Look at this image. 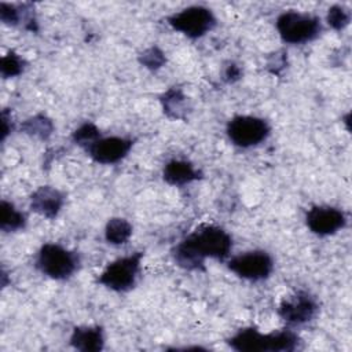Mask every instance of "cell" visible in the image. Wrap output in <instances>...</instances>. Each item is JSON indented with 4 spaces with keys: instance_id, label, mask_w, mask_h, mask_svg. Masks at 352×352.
Returning a JSON list of instances; mask_svg holds the SVG:
<instances>
[{
    "instance_id": "obj_24",
    "label": "cell",
    "mask_w": 352,
    "mask_h": 352,
    "mask_svg": "<svg viewBox=\"0 0 352 352\" xmlns=\"http://www.w3.org/2000/svg\"><path fill=\"white\" fill-rule=\"evenodd\" d=\"M8 121H10V118L7 117V113L6 111H3V140L6 139V136L11 132V128H8Z\"/></svg>"
},
{
    "instance_id": "obj_9",
    "label": "cell",
    "mask_w": 352,
    "mask_h": 352,
    "mask_svg": "<svg viewBox=\"0 0 352 352\" xmlns=\"http://www.w3.org/2000/svg\"><path fill=\"white\" fill-rule=\"evenodd\" d=\"M318 309L315 297L307 292H297L280 302L278 315L289 324H304L314 319Z\"/></svg>"
},
{
    "instance_id": "obj_10",
    "label": "cell",
    "mask_w": 352,
    "mask_h": 352,
    "mask_svg": "<svg viewBox=\"0 0 352 352\" xmlns=\"http://www.w3.org/2000/svg\"><path fill=\"white\" fill-rule=\"evenodd\" d=\"M133 142L126 138L109 136L99 138L92 144H89L85 151L87 154L99 164L110 165L121 161L131 151Z\"/></svg>"
},
{
    "instance_id": "obj_22",
    "label": "cell",
    "mask_w": 352,
    "mask_h": 352,
    "mask_svg": "<svg viewBox=\"0 0 352 352\" xmlns=\"http://www.w3.org/2000/svg\"><path fill=\"white\" fill-rule=\"evenodd\" d=\"M326 19H327V23L333 29L341 30L345 26H348L349 21H351V14L344 6H333L329 8Z\"/></svg>"
},
{
    "instance_id": "obj_21",
    "label": "cell",
    "mask_w": 352,
    "mask_h": 352,
    "mask_svg": "<svg viewBox=\"0 0 352 352\" xmlns=\"http://www.w3.org/2000/svg\"><path fill=\"white\" fill-rule=\"evenodd\" d=\"M139 62L150 70H157L164 66V63L166 62V58H165V54L158 47H150L139 55Z\"/></svg>"
},
{
    "instance_id": "obj_2",
    "label": "cell",
    "mask_w": 352,
    "mask_h": 352,
    "mask_svg": "<svg viewBox=\"0 0 352 352\" xmlns=\"http://www.w3.org/2000/svg\"><path fill=\"white\" fill-rule=\"evenodd\" d=\"M227 342L239 352H289L297 349L300 338L290 329L263 334L256 327H245L238 330Z\"/></svg>"
},
{
    "instance_id": "obj_13",
    "label": "cell",
    "mask_w": 352,
    "mask_h": 352,
    "mask_svg": "<svg viewBox=\"0 0 352 352\" xmlns=\"http://www.w3.org/2000/svg\"><path fill=\"white\" fill-rule=\"evenodd\" d=\"M70 345L81 352H98L103 349L104 336L99 326L76 327L70 336Z\"/></svg>"
},
{
    "instance_id": "obj_4",
    "label": "cell",
    "mask_w": 352,
    "mask_h": 352,
    "mask_svg": "<svg viewBox=\"0 0 352 352\" xmlns=\"http://www.w3.org/2000/svg\"><path fill=\"white\" fill-rule=\"evenodd\" d=\"M276 30L285 43L302 44L316 38L320 34L322 25L319 18L292 10L276 18Z\"/></svg>"
},
{
    "instance_id": "obj_7",
    "label": "cell",
    "mask_w": 352,
    "mask_h": 352,
    "mask_svg": "<svg viewBox=\"0 0 352 352\" xmlns=\"http://www.w3.org/2000/svg\"><path fill=\"white\" fill-rule=\"evenodd\" d=\"M172 29L186 34L190 38H198L206 34L216 25L213 12L202 6L187 7L168 18Z\"/></svg>"
},
{
    "instance_id": "obj_16",
    "label": "cell",
    "mask_w": 352,
    "mask_h": 352,
    "mask_svg": "<svg viewBox=\"0 0 352 352\" xmlns=\"http://www.w3.org/2000/svg\"><path fill=\"white\" fill-rule=\"evenodd\" d=\"M132 235V226L128 220L113 217L107 221L104 228V238L111 245H122L128 242Z\"/></svg>"
},
{
    "instance_id": "obj_1",
    "label": "cell",
    "mask_w": 352,
    "mask_h": 352,
    "mask_svg": "<svg viewBox=\"0 0 352 352\" xmlns=\"http://www.w3.org/2000/svg\"><path fill=\"white\" fill-rule=\"evenodd\" d=\"M232 249L231 235L219 226L202 224L172 250L175 263L187 271H204L205 258L226 260Z\"/></svg>"
},
{
    "instance_id": "obj_23",
    "label": "cell",
    "mask_w": 352,
    "mask_h": 352,
    "mask_svg": "<svg viewBox=\"0 0 352 352\" xmlns=\"http://www.w3.org/2000/svg\"><path fill=\"white\" fill-rule=\"evenodd\" d=\"M221 76H223V80L226 82H235V81H238L241 78L242 70H241V67L236 63L228 62V63L224 65Z\"/></svg>"
},
{
    "instance_id": "obj_12",
    "label": "cell",
    "mask_w": 352,
    "mask_h": 352,
    "mask_svg": "<svg viewBox=\"0 0 352 352\" xmlns=\"http://www.w3.org/2000/svg\"><path fill=\"white\" fill-rule=\"evenodd\" d=\"M65 202V195L55 187L41 186L30 197V209L50 220L55 219Z\"/></svg>"
},
{
    "instance_id": "obj_17",
    "label": "cell",
    "mask_w": 352,
    "mask_h": 352,
    "mask_svg": "<svg viewBox=\"0 0 352 352\" xmlns=\"http://www.w3.org/2000/svg\"><path fill=\"white\" fill-rule=\"evenodd\" d=\"M22 132L30 135V136H36L38 139H48L54 131V124L52 121L44 116V114H36L30 118H28L26 121L22 122L21 125Z\"/></svg>"
},
{
    "instance_id": "obj_19",
    "label": "cell",
    "mask_w": 352,
    "mask_h": 352,
    "mask_svg": "<svg viewBox=\"0 0 352 352\" xmlns=\"http://www.w3.org/2000/svg\"><path fill=\"white\" fill-rule=\"evenodd\" d=\"M99 138H100V132H99L98 126H96L95 124L89 122V121L81 124V125L73 132V135H72V140H73L76 144H78V146H81V147H84V148H87L89 144H92V143H94L95 140H98Z\"/></svg>"
},
{
    "instance_id": "obj_3",
    "label": "cell",
    "mask_w": 352,
    "mask_h": 352,
    "mask_svg": "<svg viewBox=\"0 0 352 352\" xmlns=\"http://www.w3.org/2000/svg\"><path fill=\"white\" fill-rule=\"evenodd\" d=\"M80 265V257L58 243H44L36 257V267L52 279H67Z\"/></svg>"
},
{
    "instance_id": "obj_11",
    "label": "cell",
    "mask_w": 352,
    "mask_h": 352,
    "mask_svg": "<svg viewBox=\"0 0 352 352\" xmlns=\"http://www.w3.org/2000/svg\"><path fill=\"white\" fill-rule=\"evenodd\" d=\"M305 220L308 228L319 236L336 234L346 224L345 213L333 206H314L308 210Z\"/></svg>"
},
{
    "instance_id": "obj_20",
    "label": "cell",
    "mask_w": 352,
    "mask_h": 352,
    "mask_svg": "<svg viewBox=\"0 0 352 352\" xmlns=\"http://www.w3.org/2000/svg\"><path fill=\"white\" fill-rule=\"evenodd\" d=\"M23 67H25V60L14 51H10L7 55L1 58L0 72L4 78L19 76L23 72Z\"/></svg>"
},
{
    "instance_id": "obj_15",
    "label": "cell",
    "mask_w": 352,
    "mask_h": 352,
    "mask_svg": "<svg viewBox=\"0 0 352 352\" xmlns=\"http://www.w3.org/2000/svg\"><path fill=\"white\" fill-rule=\"evenodd\" d=\"M162 109L164 113L170 117V118H176V120H183L187 116V98L183 94V91L180 88H170L168 89L162 98Z\"/></svg>"
},
{
    "instance_id": "obj_6",
    "label": "cell",
    "mask_w": 352,
    "mask_h": 352,
    "mask_svg": "<svg viewBox=\"0 0 352 352\" xmlns=\"http://www.w3.org/2000/svg\"><path fill=\"white\" fill-rule=\"evenodd\" d=\"M271 132L268 122L254 116H236L227 124L230 140L242 148L253 147L264 142Z\"/></svg>"
},
{
    "instance_id": "obj_5",
    "label": "cell",
    "mask_w": 352,
    "mask_h": 352,
    "mask_svg": "<svg viewBox=\"0 0 352 352\" xmlns=\"http://www.w3.org/2000/svg\"><path fill=\"white\" fill-rule=\"evenodd\" d=\"M142 258L143 253L136 252L114 260L99 275L98 283L114 292H126L132 289L140 272Z\"/></svg>"
},
{
    "instance_id": "obj_18",
    "label": "cell",
    "mask_w": 352,
    "mask_h": 352,
    "mask_svg": "<svg viewBox=\"0 0 352 352\" xmlns=\"http://www.w3.org/2000/svg\"><path fill=\"white\" fill-rule=\"evenodd\" d=\"M26 224V217L22 212H19L11 202L3 199L1 201V220L0 227L6 232L18 231L23 228Z\"/></svg>"
},
{
    "instance_id": "obj_14",
    "label": "cell",
    "mask_w": 352,
    "mask_h": 352,
    "mask_svg": "<svg viewBox=\"0 0 352 352\" xmlns=\"http://www.w3.org/2000/svg\"><path fill=\"white\" fill-rule=\"evenodd\" d=\"M164 180L172 186H184L201 179V172L188 161L172 160L164 166Z\"/></svg>"
},
{
    "instance_id": "obj_8",
    "label": "cell",
    "mask_w": 352,
    "mask_h": 352,
    "mask_svg": "<svg viewBox=\"0 0 352 352\" xmlns=\"http://www.w3.org/2000/svg\"><path fill=\"white\" fill-rule=\"evenodd\" d=\"M227 264L236 276L253 282L267 279L274 270V260L264 250L245 252L230 258Z\"/></svg>"
}]
</instances>
